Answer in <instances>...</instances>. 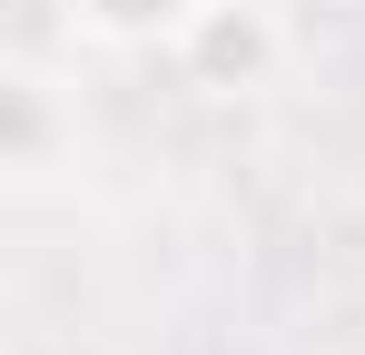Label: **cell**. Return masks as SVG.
<instances>
[{"mask_svg":"<svg viewBox=\"0 0 365 355\" xmlns=\"http://www.w3.org/2000/svg\"><path fill=\"white\" fill-rule=\"evenodd\" d=\"M168 59H178L187 89L237 99V89H267V79H277L287 40H277V10H267V0H207V10H197V30H187Z\"/></svg>","mask_w":365,"mask_h":355,"instance_id":"cell-1","label":"cell"},{"mask_svg":"<svg viewBox=\"0 0 365 355\" xmlns=\"http://www.w3.org/2000/svg\"><path fill=\"white\" fill-rule=\"evenodd\" d=\"M207 0H60V40L69 50H109V59H148V50H178L197 30Z\"/></svg>","mask_w":365,"mask_h":355,"instance_id":"cell-2","label":"cell"}]
</instances>
